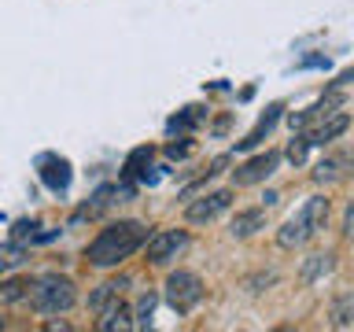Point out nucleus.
Returning <instances> with one entry per match:
<instances>
[{"label":"nucleus","instance_id":"f257e3e1","mask_svg":"<svg viewBox=\"0 0 354 332\" xmlns=\"http://www.w3.org/2000/svg\"><path fill=\"white\" fill-rule=\"evenodd\" d=\"M144 240H148V225H144V221L118 218V221L104 225L93 240H88L85 262L96 266V270H115V266H122L126 259H133V255L144 248Z\"/></svg>","mask_w":354,"mask_h":332},{"label":"nucleus","instance_id":"f03ea898","mask_svg":"<svg viewBox=\"0 0 354 332\" xmlns=\"http://www.w3.org/2000/svg\"><path fill=\"white\" fill-rule=\"evenodd\" d=\"M328 214H332V199H328V196H310V199H303V203L295 207V214L288 218L281 229H277V248H284V251L306 248V243L328 225Z\"/></svg>","mask_w":354,"mask_h":332},{"label":"nucleus","instance_id":"7ed1b4c3","mask_svg":"<svg viewBox=\"0 0 354 332\" xmlns=\"http://www.w3.org/2000/svg\"><path fill=\"white\" fill-rule=\"evenodd\" d=\"M30 306L37 314H66L74 303H77V288L71 277H59V273H44L41 281L30 284Z\"/></svg>","mask_w":354,"mask_h":332},{"label":"nucleus","instance_id":"20e7f679","mask_svg":"<svg viewBox=\"0 0 354 332\" xmlns=\"http://www.w3.org/2000/svg\"><path fill=\"white\" fill-rule=\"evenodd\" d=\"M162 299L174 314H192V310L203 303V281L199 273L192 270H174L166 277V288H162Z\"/></svg>","mask_w":354,"mask_h":332},{"label":"nucleus","instance_id":"39448f33","mask_svg":"<svg viewBox=\"0 0 354 332\" xmlns=\"http://www.w3.org/2000/svg\"><path fill=\"white\" fill-rule=\"evenodd\" d=\"M188 232L185 229H155L148 240H144V255H148V262L151 266H166V262H174L177 255H185L188 248Z\"/></svg>","mask_w":354,"mask_h":332},{"label":"nucleus","instance_id":"423d86ee","mask_svg":"<svg viewBox=\"0 0 354 332\" xmlns=\"http://www.w3.org/2000/svg\"><path fill=\"white\" fill-rule=\"evenodd\" d=\"M229 207H232V192L229 188H218V192H207V196L192 199V203L185 207V221L188 225H210V221H218Z\"/></svg>","mask_w":354,"mask_h":332},{"label":"nucleus","instance_id":"0eeeda50","mask_svg":"<svg viewBox=\"0 0 354 332\" xmlns=\"http://www.w3.org/2000/svg\"><path fill=\"white\" fill-rule=\"evenodd\" d=\"M277 163H281V151H262V155H254V159L240 163L236 170H232V185H240V188L259 185V181H266V177L277 170Z\"/></svg>","mask_w":354,"mask_h":332},{"label":"nucleus","instance_id":"6e6552de","mask_svg":"<svg viewBox=\"0 0 354 332\" xmlns=\"http://www.w3.org/2000/svg\"><path fill=\"white\" fill-rule=\"evenodd\" d=\"M347 126H351V115H347V111H336V115H332L328 122H321L317 129L303 133V137H306L310 148H314V144H332L336 137H343V133H347Z\"/></svg>","mask_w":354,"mask_h":332},{"label":"nucleus","instance_id":"1a4fd4ad","mask_svg":"<svg viewBox=\"0 0 354 332\" xmlns=\"http://www.w3.org/2000/svg\"><path fill=\"white\" fill-rule=\"evenodd\" d=\"M259 229H266V210H262V207L236 210V214H232V221H229V232H232L236 240H248V237H254Z\"/></svg>","mask_w":354,"mask_h":332},{"label":"nucleus","instance_id":"9d476101","mask_svg":"<svg viewBox=\"0 0 354 332\" xmlns=\"http://www.w3.org/2000/svg\"><path fill=\"white\" fill-rule=\"evenodd\" d=\"M332 270H336V251H314L303 262V270H299V281H303V284H317L321 277H328Z\"/></svg>","mask_w":354,"mask_h":332},{"label":"nucleus","instance_id":"9b49d317","mask_svg":"<svg viewBox=\"0 0 354 332\" xmlns=\"http://www.w3.org/2000/svg\"><path fill=\"white\" fill-rule=\"evenodd\" d=\"M126 288H129V277H111V281H104L93 295H88V310H93V314L107 310V306L122 295V292H126Z\"/></svg>","mask_w":354,"mask_h":332},{"label":"nucleus","instance_id":"f8f14e48","mask_svg":"<svg viewBox=\"0 0 354 332\" xmlns=\"http://www.w3.org/2000/svg\"><path fill=\"white\" fill-rule=\"evenodd\" d=\"M41 181L48 185L52 192H63V188L71 185V163H66V159H55V155L41 159Z\"/></svg>","mask_w":354,"mask_h":332},{"label":"nucleus","instance_id":"ddd939ff","mask_svg":"<svg viewBox=\"0 0 354 332\" xmlns=\"http://www.w3.org/2000/svg\"><path fill=\"white\" fill-rule=\"evenodd\" d=\"M328 325L332 329H354V292L336 295V303L328 310Z\"/></svg>","mask_w":354,"mask_h":332},{"label":"nucleus","instance_id":"4468645a","mask_svg":"<svg viewBox=\"0 0 354 332\" xmlns=\"http://www.w3.org/2000/svg\"><path fill=\"white\" fill-rule=\"evenodd\" d=\"M277 118H281V104H273L270 111H266L259 126H254V129L248 133V137L240 140V148H254V144H262V137H270V129L277 126Z\"/></svg>","mask_w":354,"mask_h":332},{"label":"nucleus","instance_id":"2eb2a0df","mask_svg":"<svg viewBox=\"0 0 354 332\" xmlns=\"http://www.w3.org/2000/svg\"><path fill=\"white\" fill-rule=\"evenodd\" d=\"M343 166H347V159H339V155H325L317 166H314V181L317 185H332L343 177Z\"/></svg>","mask_w":354,"mask_h":332},{"label":"nucleus","instance_id":"dca6fc26","mask_svg":"<svg viewBox=\"0 0 354 332\" xmlns=\"http://www.w3.org/2000/svg\"><path fill=\"white\" fill-rule=\"evenodd\" d=\"M100 329L104 332H115V329H133V310L126 303H118L115 299V306H107V317L100 321Z\"/></svg>","mask_w":354,"mask_h":332},{"label":"nucleus","instance_id":"f3484780","mask_svg":"<svg viewBox=\"0 0 354 332\" xmlns=\"http://www.w3.org/2000/svg\"><path fill=\"white\" fill-rule=\"evenodd\" d=\"M26 295H30V281H26V277H11V281L0 284V299H4V303H22Z\"/></svg>","mask_w":354,"mask_h":332},{"label":"nucleus","instance_id":"a211bd4d","mask_svg":"<svg viewBox=\"0 0 354 332\" xmlns=\"http://www.w3.org/2000/svg\"><path fill=\"white\" fill-rule=\"evenodd\" d=\"M151 310H155V295L148 292V295H140L137 310H133V325H137V329H148V325H151Z\"/></svg>","mask_w":354,"mask_h":332},{"label":"nucleus","instance_id":"6ab92c4d","mask_svg":"<svg viewBox=\"0 0 354 332\" xmlns=\"http://www.w3.org/2000/svg\"><path fill=\"white\" fill-rule=\"evenodd\" d=\"M0 329H4V321H0Z\"/></svg>","mask_w":354,"mask_h":332}]
</instances>
